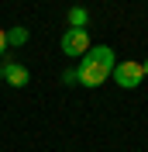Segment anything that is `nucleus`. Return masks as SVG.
Wrapping results in <instances>:
<instances>
[{
	"instance_id": "7",
	"label": "nucleus",
	"mask_w": 148,
	"mask_h": 152,
	"mask_svg": "<svg viewBox=\"0 0 148 152\" xmlns=\"http://www.w3.org/2000/svg\"><path fill=\"white\" fill-rule=\"evenodd\" d=\"M4 52H7V35L0 31V56H4Z\"/></svg>"
},
{
	"instance_id": "3",
	"label": "nucleus",
	"mask_w": 148,
	"mask_h": 152,
	"mask_svg": "<svg viewBox=\"0 0 148 152\" xmlns=\"http://www.w3.org/2000/svg\"><path fill=\"white\" fill-rule=\"evenodd\" d=\"M110 76H114V83L124 86V90H134V86L145 80V73H141V62H117Z\"/></svg>"
},
{
	"instance_id": "5",
	"label": "nucleus",
	"mask_w": 148,
	"mask_h": 152,
	"mask_svg": "<svg viewBox=\"0 0 148 152\" xmlns=\"http://www.w3.org/2000/svg\"><path fill=\"white\" fill-rule=\"evenodd\" d=\"M86 24H90V10H86L83 4L69 7V28H86Z\"/></svg>"
},
{
	"instance_id": "8",
	"label": "nucleus",
	"mask_w": 148,
	"mask_h": 152,
	"mask_svg": "<svg viewBox=\"0 0 148 152\" xmlns=\"http://www.w3.org/2000/svg\"><path fill=\"white\" fill-rule=\"evenodd\" d=\"M141 73H145V76H148V59H145V62H141Z\"/></svg>"
},
{
	"instance_id": "2",
	"label": "nucleus",
	"mask_w": 148,
	"mask_h": 152,
	"mask_svg": "<svg viewBox=\"0 0 148 152\" xmlns=\"http://www.w3.org/2000/svg\"><path fill=\"white\" fill-rule=\"evenodd\" d=\"M59 48H62V56H69V59H83L93 45H90L86 28H69V31L62 35V42H59Z\"/></svg>"
},
{
	"instance_id": "1",
	"label": "nucleus",
	"mask_w": 148,
	"mask_h": 152,
	"mask_svg": "<svg viewBox=\"0 0 148 152\" xmlns=\"http://www.w3.org/2000/svg\"><path fill=\"white\" fill-rule=\"evenodd\" d=\"M114 66H117V56H114V48L110 45H93L90 52L83 56V62L76 66V83H83V86H103L107 80H110Z\"/></svg>"
},
{
	"instance_id": "6",
	"label": "nucleus",
	"mask_w": 148,
	"mask_h": 152,
	"mask_svg": "<svg viewBox=\"0 0 148 152\" xmlns=\"http://www.w3.org/2000/svg\"><path fill=\"white\" fill-rule=\"evenodd\" d=\"M7 35V45H28V28H10V31H4Z\"/></svg>"
},
{
	"instance_id": "4",
	"label": "nucleus",
	"mask_w": 148,
	"mask_h": 152,
	"mask_svg": "<svg viewBox=\"0 0 148 152\" xmlns=\"http://www.w3.org/2000/svg\"><path fill=\"white\" fill-rule=\"evenodd\" d=\"M4 80L10 86H24L28 83V66H21V62H4Z\"/></svg>"
},
{
	"instance_id": "9",
	"label": "nucleus",
	"mask_w": 148,
	"mask_h": 152,
	"mask_svg": "<svg viewBox=\"0 0 148 152\" xmlns=\"http://www.w3.org/2000/svg\"><path fill=\"white\" fill-rule=\"evenodd\" d=\"M0 80H4V66H0Z\"/></svg>"
}]
</instances>
